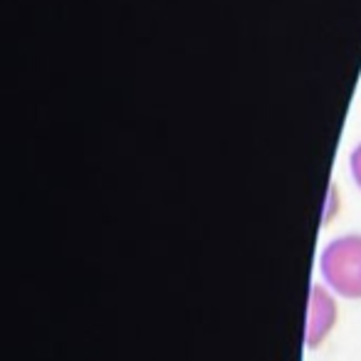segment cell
I'll return each mask as SVG.
<instances>
[{"mask_svg":"<svg viewBox=\"0 0 361 361\" xmlns=\"http://www.w3.org/2000/svg\"><path fill=\"white\" fill-rule=\"evenodd\" d=\"M319 270L331 292L361 300V235H341L322 250Z\"/></svg>","mask_w":361,"mask_h":361,"instance_id":"1","label":"cell"},{"mask_svg":"<svg viewBox=\"0 0 361 361\" xmlns=\"http://www.w3.org/2000/svg\"><path fill=\"white\" fill-rule=\"evenodd\" d=\"M336 324V302L331 292L322 285H312L310 290V307H307V329L305 344L307 349H317L322 341L331 334Z\"/></svg>","mask_w":361,"mask_h":361,"instance_id":"2","label":"cell"},{"mask_svg":"<svg viewBox=\"0 0 361 361\" xmlns=\"http://www.w3.org/2000/svg\"><path fill=\"white\" fill-rule=\"evenodd\" d=\"M349 169H351V176H354V180H356V186L361 188V144L354 149V154H351V159H349Z\"/></svg>","mask_w":361,"mask_h":361,"instance_id":"3","label":"cell"}]
</instances>
